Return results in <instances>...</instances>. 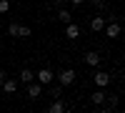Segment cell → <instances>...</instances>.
Returning <instances> with one entry per match:
<instances>
[{
	"mask_svg": "<svg viewBox=\"0 0 125 113\" xmlns=\"http://www.w3.org/2000/svg\"><path fill=\"white\" fill-rule=\"evenodd\" d=\"M35 78H38V83H40V86H50L55 75H53V70H50V68H40Z\"/></svg>",
	"mask_w": 125,
	"mask_h": 113,
	"instance_id": "6da1fadb",
	"label": "cell"
},
{
	"mask_svg": "<svg viewBox=\"0 0 125 113\" xmlns=\"http://www.w3.org/2000/svg\"><path fill=\"white\" fill-rule=\"evenodd\" d=\"M75 70H73V68H65V70H62V73L58 75V80H60V86H73V83H75Z\"/></svg>",
	"mask_w": 125,
	"mask_h": 113,
	"instance_id": "7a4b0ae2",
	"label": "cell"
},
{
	"mask_svg": "<svg viewBox=\"0 0 125 113\" xmlns=\"http://www.w3.org/2000/svg\"><path fill=\"white\" fill-rule=\"evenodd\" d=\"M105 25H108V20H105V18H98V15H95V18L90 20V30H93V33H100V30H105Z\"/></svg>",
	"mask_w": 125,
	"mask_h": 113,
	"instance_id": "3957f363",
	"label": "cell"
},
{
	"mask_svg": "<svg viewBox=\"0 0 125 113\" xmlns=\"http://www.w3.org/2000/svg\"><path fill=\"white\" fill-rule=\"evenodd\" d=\"M93 78H95V86H98V88H105V86L110 83V75L103 73V70H95V75H93Z\"/></svg>",
	"mask_w": 125,
	"mask_h": 113,
	"instance_id": "277c9868",
	"label": "cell"
},
{
	"mask_svg": "<svg viewBox=\"0 0 125 113\" xmlns=\"http://www.w3.org/2000/svg\"><path fill=\"white\" fill-rule=\"evenodd\" d=\"M105 35H108V38H118V35H120V25L115 23V20H110V23L105 25Z\"/></svg>",
	"mask_w": 125,
	"mask_h": 113,
	"instance_id": "5b68a950",
	"label": "cell"
},
{
	"mask_svg": "<svg viewBox=\"0 0 125 113\" xmlns=\"http://www.w3.org/2000/svg\"><path fill=\"white\" fill-rule=\"evenodd\" d=\"M33 80H35V73H33V70H30V68H23V70H20V83L30 86V83H33Z\"/></svg>",
	"mask_w": 125,
	"mask_h": 113,
	"instance_id": "8992f818",
	"label": "cell"
},
{
	"mask_svg": "<svg viewBox=\"0 0 125 113\" xmlns=\"http://www.w3.org/2000/svg\"><path fill=\"white\" fill-rule=\"evenodd\" d=\"M40 93H43V86L33 80V83L28 86V98H40Z\"/></svg>",
	"mask_w": 125,
	"mask_h": 113,
	"instance_id": "52a82bcc",
	"label": "cell"
},
{
	"mask_svg": "<svg viewBox=\"0 0 125 113\" xmlns=\"http://www.w3.org/2000/svg\"><path fill=\"white\" fill-rule=\"evenodd\" d=\"M85 63H88V65H93V68H98V63H100V53H95V50L85 53Z\"/></svg>",
	"mask_w": 125,
	"mask_h": 113,
	"instance_id": "ba28073f",
	"label": "cell"
},
{
	"mask_svg": "<svg viewBox=\"0 0 125 113\" xmlns=\"http://www.w3.org/2000/svg\"><path fill=\"white\" fill-rule=\"evenodd\" d=\"M65 35H68L70 40H78V38H80V28H78L75 23H70V25L65 28Z\"/></svg>",
	"mask_w": 125,
	"mask_h": 113,
	"instance_id": "9c48e42d",
	"label": "cell"
},
{
	"mask_svg": "<svg viewBox=\"0 0 125 113\" xmlns=\"http://www.w3.org/2000/svg\"><path fill=\"white\" fill-rule=\"evenodd\" d=\"M3 90H5V93H15V90H18V80H15V78H5Z\"/></svg>",
	"mask_w": 125,
	"mask_h": 113,
	"instance_id": "30bf717a",
	"label": "cell"
},
{
	"mask_svg": "<svg viewBox=\"0 0 125 113\" xmlns=\"http://www.w3.org/2000/svg\"><path fill=\"white\" fill-rule=\"evenodd\" d=\"M58 20H60V23H65V25H70V23H73V15H70V10H65V8H62L60 13H58Z\"/></svg>",
	"mask_w": 125,
	"mask_h": 113,
	"instance_id": "8fae6325",
	"label": "cell"
},
{
	"mask_svg": "<svg viewBox=\"0 0 125 113\" xmlns=\"http://www.w3.org/2000/svg\"><path fill=\"white\" fill-rule=\"evenodd\" d=\"M62 111H65V103H62V100H53L50 108H48V113H62Z\"/></svg>",
	"mask_w": 125,
	"mask_h": 113,
	"instance_id": "7c38bea8",
	"label": "cell"
},
{
	"mask_svg": "<svg viewBox=\"0 0 125 113\" xmlns=\"http://www.w3.org/2000/svg\"><path fill=\"white\" fill-rule=\"evenodd\" d=\"M93 103L103 106V103H105V93H103V90H95V93H93Z\"/></svg>",
	"mask_w": 125,
	"mask_h": 113,
	"instance_id": "4fadbf2b",
	"label": "cell"
},
{
	"mask_svg": "<svg viewBox=\"0 0 125 113\" xmlns=\"http://www.w3.org/2000/svg\"><path fill=\"white\" fill-rule=\"evenodd\" d=\"M33 35V30H30L28 25H20V33H18V38H30Z\"/></svg>",
	"mask_w": 125,
	"mask_h": 113,
	"instance_id": "5bb4252c",
	"label": "cell"
},
{
	"mask_svg": "<svg viewBox=\"0 0 125 113\" xmlns=\"http://www.w3.org/2000/svg\"><path fill=\"white\" fill-rule=\"evenodd\" d=\"M8 33L13 35V38H18V33H20V25H18V23H10V25H8Z\"/></svg>",
	"mask_w": 125,
	"mask_h": 113,
	"instance_id": "9a60e30c",
	"label": "cell"
},
{
	"mask_svg": "<svg viewBox=\"0 0 125 113\" xmlns=\"http://www.w3.org/2000/svg\"><path fill=\"white\" fill-rule=\"evenodd\" d=\"M8 8H10V0H0V13H8Z\"/></svg>",
	"mask_w": 125,
	"mask_h": 113,
	"instance_id": "2e32d148",
	"label": "cell"
},
{
	"mask_svg": "<svg viewBox=\"0 0 125 113\" xmlns=\"http://www.w3.org/2000/svg\"><path fill=\"white\" fill-rule=\"evenodd\" d=\"M60 96H62V86H55L53 88V98H60Z\"/></svg>",
	"mask_w": 125,
	"mask_h": 113,
	"instance_id": "e0dca14e",
	"label": "cell"
},
{
	"mask_svg": "<svg viewBox=\"0 0 125 113\" xmlns=\"http://www.w3.org/2000/svg\"><path fill=\"white\" fill-rule=\"evenodd\" d=\"M93 5H95V8H100V10H103V8H105V0H93Z\"/></svg>",
	"mask_w": 125,
	"mask_h": 113,
	"instance_id": "ac0fdd59",
	"label": "cell"
},
{
	"mask_svg": "<svg viewBox=\"0 0 125 113\" xmlns=\"http://www.w3.org/2000/svg\"><path fill=\"white\" fill-rule=\"evenodd\" d=\"M5 78H8V75H5V70H0V83H5Z\"/></svg>",
	"mask_w": 125,
	"mask_h": 113,
	"instance_id": "d6986e66",
	"label": "cell"
},
{
	"mask_svg": "<svg viewBox=\"0 0 125 113\" xmlns=\"http://www.w3.org/2000/svg\"><path fill=\"white\" fill-rule=\"evenodd\" d=\"M70 3H73V5H83V3H85V0H70Z\"/></svg>",
	"mask_w": 125,
	"mask_h": 113,
	"instance_id": "ffe728a7",
	"label": "cell"
},
{
	"mask_svg": "<svg viewBox=\"0 0 125 113\" xmlns=\"http://www.w3.org/2000/svg\"><path fill=\"white\" fill-rule=\"evenodd\" d=\"M100 113H113V111H110V108H103V111H100Z\"/></svg>",
	"mask_w": 125,
	"mask_h": 113,
	"instance_id": "44dd1931",
	"label": "cell"
},
{
	"mask_svg": "<svg viewBox=\"0 0 125 113\" xmlns=\"http://www.w3.org/2000/svg\"><path fill=\"white\" fill-rule=\"evenodd\" d=\"M80 113H85V111H80Z\"/></svg>",
	"mask_w": 125,
	"mask_h": 113,
	"instance_id": "7402d4cb",
	"label": "cell"
}]
</instances>
